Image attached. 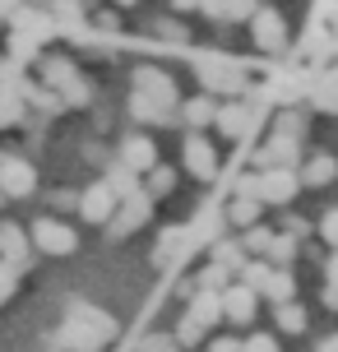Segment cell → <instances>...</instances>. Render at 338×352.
<instances>
[{
	"label": "cell",
	"mask_w": 338,
	"mask_h": 352,
	"mask_svg": "<svg viewBox=\"0 0 338 352\" xmlns=\"http://www.w3.org/2000/svg\"><path fill=\"white\" fill-rule=\"evenodd\" d=\"M28 250H33V241H28V232L19 228V223H0V264H10V269H19V264L28 260Z\"/></svg>",
	"instance_id": "9"
},
{
	"label": "cell",
	"mask_w": 338,
	"mask_h": 352,
	"mask_svg": "<svg viewBox=\"0 0 338 352\" xmlns=\"http://www.w3.org/2000/svg\"><path fill=\"white\" fill-rule=\"evenodd\" d=\"M33 246L42 250V255H70V250L79 246V236H74L65 223H56V218H42V223H33Z\"/></svg>",
	"instance_id": "5"
},
{
	"label": "cell",
	"mask_w": 338,
	"mask_h": 352,
	"mask_svg": "<svg viewBox=\"0 0 338 352\" xmlns=\"http://www.w3.org/2000/svg\"><path fill=\"white\" fill-rule=\"evenodd\" d=\"M172 186H177V172H172V167H153V172H148V186H144V195L153 199V195H167Z\"/></svg>",
	"instance_id": "22"
},
{
	"label": "cell",
	"mask_w": 338,
	"mask_h": 352,
	"mask_svg": "<svg viewBox=\"0 0 338 352\" xmlns=\"http://www.w3.org/2000/svg\"><path fill=\"white\" fill-rule=\"evenodd\" d=\"M181 116H185L190 125H209L218 116V107L209 102V98H190V102H181Z\"/></svg>",
	"instance_id": "19"
},
{
	"label": "cell",
	"mask_w": 338,
	"mask_h": 352,
	"mask_svg": "<svg viewBox=\"0 0 338 352\" xmlns=\"http://www.w3.org/2000/svg\"><path fill=\"white\" fill-rule=\"evenodd\" d=\"M209 352H241V343H236V338H218Z\"/></svg>",
	"instance_id": "35"
},
{
	"label": "cell",
	"mask_w": 338,
	"mask_h": 352,
	"mask_svg": "<svg viewBox=\"0 0 338 352\" xmlns=\"http://www.w3.org/2000/svg\"><path fill=\"white\" fill-rule=\"evenodd\" d=\"M292 255H297V241H292V236H273V241H269V250H264V264L273 269V264H287Z\"/></svg>",
	"instance_id": "21"
},
{
	"label": "cell",
	"mask_w": 338,
	"mask_h": 352,
	"mask_svg": "<svg viewBox=\"0 0 338 352\" xmlns=\"http://www.w3.org/2000/svg\"><path fill=\"white\" fill-rule=\"evenodd\" d=\"M329 283H334V287H338V255H334V260H329Z\"/></svg>",
	"instance_id": "36"
},
{
	"label": "cell",
	"mask_w": 338,
	"mask_h": 352,
	"mask_svg": "<svg viewBox=\"0 0 338 352\" xmlns=\"http://www.w3.org/2000/svg\"><path fill=\"white\" fill-rule=\"evenodd\" d=\"M0 121H19V98L0 93Z\"/></svg>",
	"instance_id": "32"
},
{
	"label": "cell",
	"mask_w": 338,
	"mask_h": 352,
	"mask_svg": "<svg viewBox=\"0 0 338 352\" xmlns=\"http://www.w3.org/2000/svg\"><path fill=\"white\" fill-rule=\"evenodd\" d=\"M185 167H190L199 181H214L218 176V153L199 140V135H190V140H185Z\"/></svg>",
	"instance_id": "10"
},
{
	"label": "cell",
	"mask_w": 338,
	"mask_h": 352,
	"mask_svg": "<svg viewBox=\"0 0 338 352\" xmlns=\"http://www.w3.org/2000/svg\"><path fill=\"white\" fill-rule=\"evenodd\" d=\"M320 236H324V241H329V246L338 250V209H334V213H324V223H320Z\"/></svg>",
	"instance_id": "31"
},
{
	"label": "cell",
	"mask_w": 338,
	"mask_h": 352,
	"mask_svg": "<svg viewBox=\"0 0 338 352\" xmlns=\"http://www.w3.org/2000/svg\"><path fill=\"white\" fill-rule=\"evenodd\" d=\"M273 316H278V329H287V334H302V329H306L302 306H292V301H287V306H278Z\"/></svg>",
	"instance_id": "24"
},
{
	"label": "cell",
	"mask_w": 338,
	"mask_h": 352,
	"mask_svg": "<svg viewBox=\"0 0 338 352\" xmlns=\"http://www.w3.org/2000/svg\"><path fill=\"white\" fill-rule=\"evenodd\" d=\"M255 218H260V204H255V199H232V223L255 228Z\"/></svg>",
	"instance_id": "25"
},
{
	"label": "cell",
	"mask_w": 338,
	"mask_h": 352,
	"mask_svg": "<svg viewBox=\"0 0 338 352\" xmlns=\"http://www.w3.org/2000/svg\"><path fill=\"white\" fill-rule=\"evenodd\" d=\"M116 209H121V199L107 190V181H98V186H89V190L79 195V213H84L89 223H111Z\"/></svg>",
	"instance_id": "6"
},
{
	"label": "cell",
	"mask_w": 338,
	"mask_h": 352,
	"mask_svg": "<svg viewBox=\"0 0 338 352\" xmlns=\"http://www.w3.org/2000/svg\"><path fill=\"white\" fill-rule=\"evenodd\" d=\"M218 130H223V135H232V140H236V135H246V107H218Z\"/></svg>",
	"instance_id": "16"
},
{
	"label": "cell",
	"mask_w": 338,
	"mask_h": 352,
	"mask_svg": "<svg viewBox=\"0 0 338 352\" xmlns=\"http://www.w3.org/2000/svg\"><path fill=\"white\" fill-rule=\"evenodd\" d=\"M241 352H278V348H273V338H269V334H255Z\"/></svg>",
	"instance_id": "34"
},
{
	"label": "cell",
	"mask_w": 338,
	"mask_h": 352,
	"mask_svg": "<svg viewBox=\"0 0 338 352\" xmlns=\"http://www.w3.org/2000/svg\"><path fill=\"white\" fill-rule=\"evenodd\" d=\"M172 338H177L181 348H190V343H199V338H204V329H199L195 320L185 316V320H181V329H177V334H172Z\"/></svg>",
	"instance_id": "29"
},
{
	"label": "cell",
	"mask_w": 338,
	"mask_h": 352,
	"mask_svg": "<svg viewBox=\"0 0 338 352\" xmlns=\"http://www.w3.org/2000/svg\"><path fill=\"white\" fill-rule=\"evenodd\" d=\"M297 195V176L292 172H264L260 176V204H287Z\"/></svg>",
	"instance_id": "11"
},
{
	"label": "cell",
	"mask_w": 338,
	"mask_h": 352,
	"mask_svg": "<svg viewBox=\"0 0 338 352\" xmlns=\"http://www.w3.org/2000/svg\"><path fill=\"white\" fill-rule=\"evenodd\" d=\"M139 352H181V343H177L172 334H148V338L139 343Z\"/></svg>",
	"instance_id": "28"
},
{
	"label": "cell",
	"mask_w": 338,
	"mask_h": 352,
	"mask_svg": "<svg viewBox=\"0 0 338 352\" xmlns=\"http://www.w3.org/2000/svg\"><path fill=\"white\" fill-rule=\"evenodd\" d=\"M269 241H273V232H264V228H250V232H246V241H241V250H250V255H264V250H269Z\"/></svg>",
	"instance_id": "27"
},
{
	"label": "cell",
	"mask_w": 338,
	"mask_h": 352,
	"mask_svg": "<svg viewBox=\"0 0 338 352\" xmlns=\"http://www.w3.org/2000/svg\"><path fill=\"white\" fill-rule=\"evenodd\" d=\"M33 186H37L33 162L0 158V195H5V199H23V195H33Z\"/></svg>",
	"instance_id": "4"
},
{
	"label": "cell",
	"mask_w": 338,
	"mask_h": 352,
	"mask_svg": "<svg viewBox=\"0 0 338 352\" xmlns=\"http://www.w3.org/2000/svg\"><path fill=\"white\" fill-rule=\"evenodd\" d=\"M121 167L125 172H153V167H158V148H153V140L130 135V140L121 144Z\"/></svg>",
	"instance_id": "8"
},
{
	"label": "cell",
	"mask_w": 338,
	"mask_h": 352,
	"mask_svg": "<svg viewBox=\"0 0 338 352\" xmlns=\"http://www.w3.org/2000/svg\"><path fill=\"white\" fill-rule=\"evenodd\" d=\"M52 209H79V195H70V190H56V195H52Z\"/></svg>",
	"instance_id": "33"
},
{
	"label": "cell",
	"mask_w": 338,
	"mask_h": 352,
	"mask_svg": "<svg viewBox=\"0 0 338 352\" xmlns=\"http://www.w3.org/2000/svg\"><path fill=\"white\" fill-rule=\"evenodd\" d=\"M116 334V320L102 316L98 306H70V316L60 324V334H56V348L60 352H98L107 338Z\"/></svg>",
	"instance_id": "1"
},
{
	"label": "cell",
	"mask_w": 338,
	"mask_h": 352,
	"mask_svg": "<svg viewBox=\"0 0 338 352\" xmlns=\"http://www.w3.org/2000/svg\"><path fill=\"white\" fill-rule=\"evenodd\" d=\"M214 264L218 269H246V250H241V241H218L214 246Z\"/></svg>",
	"instance_id": "18"
},
{
	"label": "cell",
	"mask_w": 338,
	"mask_h": 352,
	"mask_svg": "<svg viewBox=\"0 0 338 352\" xmlns=\"http://www.w3.org/2000/svg\"><path fill=\"white\" fill-rule=\"evenodd\" d=\"M218 301H223V316L236 320V324H250V320H255V292H250V287H241V283H236V287H227Z\"/></svg>",
	"instance_id": "12"
},
{
	"label": "cell",
	"mask_w": 338,
	"mask_h": 352,
	"mask_svg": "<svg viewBox=\"0 0 338 352\" xmlns=\"http://www.w3.org/2000/svg\"><path fill=\"white\" fill-rule=\"evenodd\" d=\"M320 352H338V334H334V338H324V348H320Z\"/></svg>",
	"instance_id": "37"
},
{
	"label": "cell",
	"mask_w": 338,
	"mask_h": 352,
	"mask_svg": "<svg viewBox=\"0 0 338 352\" xmlns=\"http://www.w3.org/2000/svg\"><path fill=\"white\" fill-rule=\"evenodd\" d=\"M52 352H60V348H52Z\"/></svg>",
	"instance_id": "40"
},
{
	"label": "cell",
	"mask_w": 338,
	"mask_h": 352,
	"mask_svg": "<svg viewBox=\"0 0 338 352\" xmlns=\"http://www.w3.org/2000/svg\"><path fill=\"white\" fill-rule=\"evenodd\" d=\"M135 93L148 98V102H158L162 111H177V84L162 70H153V65H139V70H135Z\"/></svg>",
	"instance_id": "2"
},
{
	"label": "cell",
	"mask_w": 338,
	"mask_h": 352,
	"mask_svg": "<svg viewBox=\"0 0 338 352\" xmlns=\"http://www.w3.org/2000/svg\"><path fill=\"white\" fill-rule=\"evenodd\" d=\"M107 190L116 195V199H135L139 195V181H135V172H125V167H111V176H107Z\"/></svg>",
	"instance_id": "17"
},
{
	"label": "cell",
	"mask_w": 338,
	"mask_h": 352,
	"mask_svg": "<svg viewBox=\"0 0 338 352\" xmlns=\"http://www.w3.org/2000/svg\"><path fill=\"white\" fill-rule=\"evenodd\" d=\"M42 70H47V84L60 88V98H65L70 107H84V102H89V84L79 79V70H74L70 60H47Z\"/></svg>",
	"instance_id": "3"
},
{
	"label": "cell",
	"mask_w": 338,
	"mask_h": 352,
	"mask_svg": "<svg viewBox=\"0 0 338 352\" xmlns=\"http://www.w3.org/2000/svg\"><path fill=\"white\" fill-rule=\"evenodd\" d=\"M0 204H5V195H0Z\"/></svg>",
	"instance_id": "39"
},
{
	"label": "cell",
	"mask_w": 338,
	"mask_h": 352,
	"mask_svg": "<svg viewBox=\"0 0 338 352\" xmlns=\"http://www.w3.org/2000/svg\"><path fill=\"white\" fill-rule=\"evenodd\" d=\"M269 278H273V269H269L264 260H250L246 269H241V287H250V292H264Z\"/></svg>",
	"instance_id": "20"
},
{
	"label": "cell",
	"mask_w": 338,
	"mask_h": 352,
	"mask_svg": "<svg viewBox=\"0 0 338 352\" xmlns=\"http://www.w3.org/2000/svg\"><path fill=\"white\" fill-rule=\"evenodd\" d=\"M218 316H223V301H218L214 292H199V297L190 301V320H195L199 329H209V324H214Z\"/></svg>",
	"instance_id": "14"
},
{
	"label": "cell",
	"mask_w": 338,
	"mask_h": 352,
	"mask_svg": "<svg viewBox=\"0 0 338 352\" xmlns=\"http://www.w3.org/2000/svg\"><path fill=\"white\" fill-rule=\"evenodd\" d=\"M14 287H19V269H10V264H0V301L10 297Z\"/></svg>",
	"instance_id": "30"
},
{
	"label": "cell",
	"mask_w": 338,
	"mask_h": 352,
	"mask_svg": "<svg viewBox=\"0 0 338 352\" xmlns=\"http://www.w3.org/2000/svg\"><path fill=\"white\" fill-rule=\"evenodd\" d=\"M199 287H204V292H214V297H223V292H227V269L209 264V269H204V278H199Z\"/></svg>",
	"instance_id": "26"
},
{
	"label": "cell",
	"mask_w": 338,
	"mask_h": 352,
	"mask_svg": "<svg viewBox=\"0 0 338 352\" xmlns=\"http://www.w3.org/2000/svg\"><path fill=\"white\" fill-rule=\"evenodd\" d=\"M334 176H338V162L329 158V153H320V158H315V162H306L302 181H306V186H329Z\"/></svg>",
	"instance_id": "15"
},
{
	"label": "cell",
	"mask_w": 338,
	"mask_h": 352,
	"mask_svg": "<svg viewBox=\"0 0 338 352\" xmlns=\"http://www.w3.org/2000/svg\"><path fill=\"white\" fill-rule=\"evenodd\" d=\"M264 297H273L278 306H287V301H292V274H283V269H273V278H269Z\"/></svg>",
	"instance_id": "23"
},
{
	"label": "cell",
	"mask_w": 338,
	"mask_h": 352,
	"mask_svg": "<svg viewBox=\"0 0 338 352\" xmlns=\"http://www.w3.org/2000/svg\"><path fill=\"white\" fill-rule=\"evenodd\" d=\"M148 213H153V199H148V195H135V199H125L121 209H116V218H111L107 223V232L111 236H125V232H135L139 228V223H148Z\"/></svg>",
	"instance_id": "7"
},
{
	"label": "cell",
	"mask_w": 338,
	"mask_h": 352,
	"mask_svg": "<svg viewBox=\"0 0 338 352\" xmlns=\"http://www.w3.org/2000/svg\"><path fill=\"white\" fill-rule=\"evenodd\" d=\"M324 301H329V306H338V287H329V292H324Z\"/></svg>",
	"instance_id": "38"
},
{
	"label": "cell",
	"mask_w": 338,
	"mask_h": 352,
	"mask_svg": "<svg viewBox=\"0 0 338 352\" xmlns=\"http://www.w3.org/2000/svg\"><path fill=\"white\" fill-rule=\"evenodd\" d=\"M255 42H260V47H283V19L260 10V14H255Z\"/></svg>",
	"instance_id": "13"
}]
</instances>
